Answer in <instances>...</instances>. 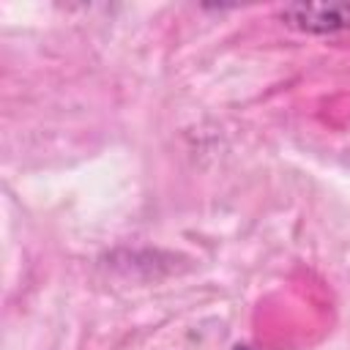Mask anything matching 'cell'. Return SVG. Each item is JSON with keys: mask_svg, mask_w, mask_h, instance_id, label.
I'll return each mask as SVG.
<instances>
[{"mask_svg": "<svg viewBox=\"0 0 350 350\" xmlns=\"http://www.w3.org/2000/svg\"><path fill=\"white\" fill-rule=\"evenodd\" d=\"M235 350H249V347H235Z\"/></svg>", "mask_w": 350, "mask_h": 350, "instance_id": "obj_2", "label": "cell"}, {"mask_svg": "<svg viewBox=\"0 0 350 350\" xmlns=\"http://www.w3.org/2000/svg\"><path fill=\"white\" fill-rule=\"evenodd\" d=\"M282 19L304 33H336L350 27V5L339 3H323V5H306L293 3L282 8Z\"/></svg>", "mask_w": 350, "mask_h": 350, "instance_id": "obj_1", "label": "cell"}]
</instances>
